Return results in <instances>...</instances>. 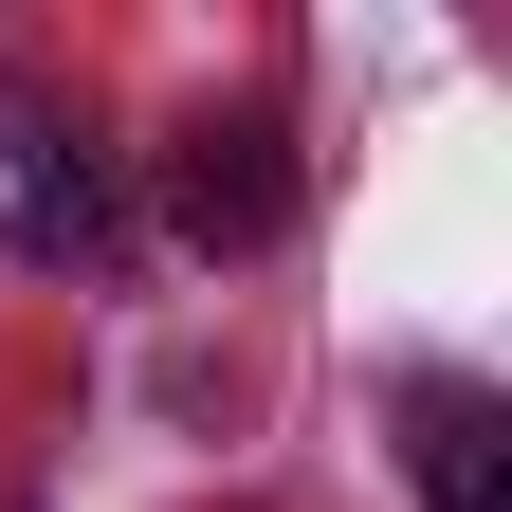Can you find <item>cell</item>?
<instances>
[{
	"label": "cell",
	"mask_w": 512,
	"mask_h": 512,
	"mask_svg": "<svg viewBox=\"0 0 512 512\" xmlns=\"http://www.w3.org/2000/svg\"><path fill=\"white\" fill-rule=\"evenodd\" d=\"M165 238L183 256H275L293 238V128L275 110H183L165 128Z\"/></svg>",
	"instance_id": "obj_1"
},
{
	"label": "cell",
	"mask_w": 512,
	"mask_h": 512,
	"mask_svg": "<svg viewBox=\"0 0 512 512\" xmlns=\"http://www.w3.org/2000/svg\"><path fill=\"white\" fill-rule=\"evenodd\" d=\"M0 238H19L37 275H110V256H128V183L74 147V128H19V165H0Z\"/></svg>",
	"instance_id": "obj_2"
},
{
	"label": "cell",
	"mask_w": 512,
	"mask_h": 512,
	"mask_svg": "<svg viewBox=\"0 0 512 512\" xmlns=\"http://www.w3.org/2000/svg\"><path fill=\"white\" fill-rule=\"evenodd\" d=\"M403 476H421V512H512V403L476 366H421L403 384Z\"/></svg>",
	"instance_id": "obj_3"
}]
</instances>
